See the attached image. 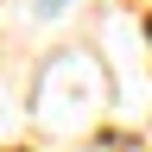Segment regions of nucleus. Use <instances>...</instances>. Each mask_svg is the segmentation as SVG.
Instances as JSON below:
<instances>
[{
	"instance_id": "nucleus-1",
	"label": "nucleus",
	"mask_w": 152,
	"mask_h": 152,
	"mask_svg": "<svg viewBox=\"0 0 152 152\" xmlns=\"http://www.w3.org/2000/svg\"><path fill=\"white\" fill-rule=\"evenodd\" d=\"M38 13H45V19H51V13H64V0H38Z\"/></svg>"
}]
</instances>
